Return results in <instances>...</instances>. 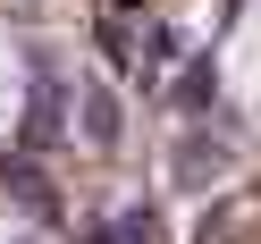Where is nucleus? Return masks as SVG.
Masks as SVG:
<instances>
[{"mask_svg": "<svg viewBox=\"0 0 261 244\" xmlns=\"http://www.w3.org/2000/svg\"><path fill=\"white\" fill-rule=\"evenodd\" d=\"M59 135V76H51V59L34 51V101H25V143H51Z\"/></svg>", "mask_w": 261, "mask_h": 244, "instance_id": "1", "label": "nucleus"}, {"mask_svg": "<svg viewBox=\"0 0 261 244\" xmlns=\"http://www.w3.org/2000/svg\"><path fill=\"white\" fill-rule=\"evenodd\" d=\"M85 135H93V143L118 135V101H110V93H85Z\"/></svg>", "mask_w": 261, "mask_h": 244, "instance_id": "2", "label": "nucleus"}, {"mask_svg": "<svg viewBox=\"0 0 261 244\" xmlns=\"http://www.w3.org/2000/svg\"><path fill=\"white\" fill-rule=\"evenodd\" d=\"M110 244H160V219L152 210H126V219L110 227Z\"/></svg>", "mask_w": 261, "mask_h": 244, "instance_id": "3", "label": "nucleus"}, {"mask_svg": "<svg viewBox=\"0 0 261 244\" xmlns=\"http://www.w3.org/2000/svg\"><path fill=\"white\" fill-rule=\"evenodd\" d=\"M93 244H110V236H93Z\"/></svg>", "mask_w": 261, "mask_h": 244, "instance_id": "4", "label": "nucleus"}]
</instances>
